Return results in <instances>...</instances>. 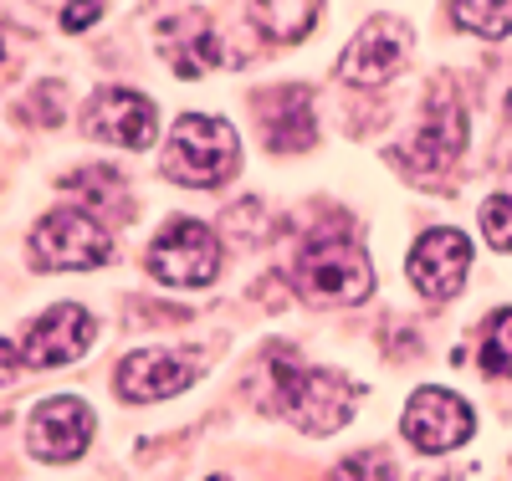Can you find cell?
<instances>
[{
	"label": "cell",
	"mask_w": 512,
	"mask_h": 481,
	"mask_svg": "<svg viewBox=\"0 0 512 481\" xmlns=\"http://www.w3.org/2000/svg\"><path fill=\"white\" fill-rule=\"evenodd\" d=\"M405 62V26L390 21V16H374L354 41L344 62H338V77L354 82V87H384Z\"/></svg>",
	"instance_id": "cell-12"
},
{
	"label": "cell",
	"mask_w": 512,
	"mask_h": 481,
	"mask_svg": "<svg viewBox=\"0 0 512 481\" xmlns=\"http://www.w3.org/2000/svg\"><path fill=\"white\" fill-rule=\"evenodd\" d=\"M210 481H226V476H210Z\"/></svg>",
	"instance_id": "cell-25"
},
{
	"label": "cell",
	"mask_w": 512,
	"mask_h": 481,
	"mask_svg": "<svg viewBox=\"0 0 512 481\" xmlns=\"http://www.w3.org/2000/svg\"><path fill=\"white\" fill-rule=\"evenodd\" d=\"M323 11V0H251V21L272 41H303Z\"/></svg>",
	"instance_id": "cell-16"
},
{
	"label": "cell",
	"mask_w": 512,
	"mask_h": 481,
	"mask_svg": "<svg viewBox=\"0 0 512 481\" xmlns=\"http://www.w3.org/2000/svg\"><path fill=\"white\" fill-rule=\"evenodd\" d=\"M21 369H26V359L16 354V348H11L6 338H0V384H11V379H16Z\"/></svg>",
	"instance_id": "cell-23"
},
{
	"label": "cell",
	"mask_w": 512,
	"mask_h": 481,
	"mask_svg": "<svg viewBox=\"0 0 512 481\" xmlns=\"http://www.w3.org/2000/svg\"><path fill=\"white\" fill-rule=\"evenodd\" d=\"M328 481H395V461L384 451H359L349 461H338L328 471Z\"/></svg>",
	"instance_id": "cell-19"
},
{
	"label": "cell",
	"mask_w": 512,
	"mask_h": 481,
	"mask_svg": "<svg viewBox=\"0 0 512 481\" xmlns=\"http://www.w3.org/2000/svg\"><path fill=\"white\" fill-rule=\"evenodd\" d=\"M451 21L487 41L512 36V0H451Z\"/></svg>",
	"instance_id": "cell-17"
},
{
	"label": "cell",
	"mask_w": 512,
	"mask_h": 481,
	"mask_svg": "<svg viewBox=\"0 0 512 481\" xmlns=\"http://www.w3.org/2000/svg\"><path fill=\"white\" fill-rule=\"evenodd\" d=\"M482 236L497 251H512V195H492L482 205Z\"/></svg>",
	"instance_id": "cell-21"
},
{
	"label": "cell",
	"mask_w": 512,
	"mask_h": 481,
	"mask_svg": "<svg viewBox=\"0 0 512 481\" xmlns=\"http://www.w3.org/2000/svg\"><path fill=\"white\" fill-rule=\"evenodd\" d=\"M272 384H277V410L308 435H333L338 425L354 420L359 384L338 369H303L287 354L272 359Z\"/></svg>",
	"instance_id": "cell-1"
},
{
	"label": "cell",
	"mask_w": 512,
	"mask_h": 481,
	"mask_svg": "<svg viewBox=\"0 0 512 481\" xmlns=\"http://www.w3.org/2000/svg\"><path fill=\"white\" fill-rule=\"evenodd\" d=\"M98 16H103V0H72V6L62 11V26L67 31H88Z\"/></svg>",
	"instance_id": "cell-22"
},
{
	"label": "cell",
	"mask_w": 512,
	"mask_h": 481,
	"mask_svg": "<svg viewBox=\"0 0 512 481\" xmlns=\"http://www.w3.org/2000/svg\"><path fill=\"white\" fill-rule=\"evenodd\" d=\"M297 287L313 302H328V308H344V302H364L374 287L369 256L359 241L349 236H318L308 241L303 261H297Z\"/></svg>",
	"instance_id": "cell-3"
},
{
	"label": "cell",
	"mask_w": 512,
	"mask_h": 481,
	"mask_svg": "<svg viewBox=\"0 0 512 481\" xmlns=\"http://www.w3.org/2000/svg\"><path fill=\"white\" fill-rule=\"evenodd\" d=\"M113 256V236L88 210H52L31 231V261L47 272H88Z\"/></svg>",
	"instance_id": "cell-4"
},
{
	"label": "cell",
	"mask_w": 512,
	"mask_h": 481,
	"mask_svg": "<svg viewBox=\"0 0 512 481\" xmlns=\"http://www.w3.org/2000/svg\"><path fill=\"white\" fill-rule=\"evenodd\" d=\"M318 139V113H313V93L308 87H282L277 108L267 118V149L272 154H303Z\"/></svg>",
	"instance_id": "cell-15"
},
{
	"label": "cell",
	"mask_w": 512,
	"mask_h": 481,
	"mask_svg": "<svg viewBox=\"0 0 512 481\" xmlns=\"http://www.w3.org/2000/svg\"><path fill=\"white\" fill-rule=\"evenodd\" d=\"M241 164V139L226 118H210V113H190L175 123V134H169V149H164V174L180 185H221L231 180Z\"/></svg>",
	"instance_id": "cell-2"
},
{
	"label": "cell",
	"mask_w": 512,
	"mask_h": 481,
	"mask_svg": "<svg viewBox=\"0 0 512 481\" xmlns=\"http://www.w3.org/2000/svg\"><path fill=\"white\" fill-rule=\"evenodd\" d=\"M507 118H512V93H507Z\"/></svg>",
	"instance_id": "cell-24"
},
{
	"label": "cell",
	"mask_w": 512,
	"mask_h": 481,
	"mask_svg": "<svg viewBox=\"0 0 512 481\" xmlns=\"http://www.w3.org/2000/svg\"><path fill=\"white\" fill-rule=\"evenodd\" d=\"M461 144H466V113H461V103H456L451 87H436L431 108H425L420 139H415L400 159H405L410 174H436V169H446V164L461 154Z\"/></svg>",
	"instance_id": "cell-13"
},
{
	"label": "cell",
	"mask_w": 512,
	"mask_h": 481,
	"mask_svg": "<svg viewBox=\"0 0 512 481\" xmlns=\"http://www.w3.org/2000/svg\"><path fill=\"white\" fill-rule=\"evenodd\" d=\"M88 134L118 149H149L159 134V113L144 93H128V87H108L93 98L88 108Z\"/></svg>",
	"instance_id": "cell-11"
},
{
	"label": "cell",
	"mask_w": 512,
	"mask_h": 481,
	"mask_svg": "<svg viewBox=\"0 0 512 481\" xmlns=\"http://www.w3.org/2000/svg\"><path fill=\"white\" fill-rule=\"evenodd\" d=\"M477 364L482 374H512V308L492 313L487 328H482V343H477Z\"/></svg>",
	"instance_id": "cell-18"
},
{
	"label": "cell",
	"mask_w": 512,
	"mask_h": 481,
	"mask_svg": "<svg viewBox=\"0 0 512 481\" xmlns=\"http://www.w3.org/2000/svg\"><path fill=\"white\" fill-rule=\"evenodd\" d=\"M466 267H472V241H466L461 231H425L405 261V272L415 282L420 297H431V302H446L461 292L466 282Z\"/></svg>",
	"instance_id": "cell-8"
},
{
	"label": "cell",
	"mask_w": 512,
	"mask_h": 481,
	"mask_svg": "<svg viewBox=\"0 0 512 481\" xmlns=\"http://www.w3.org/2000/svg\"><path fill=\"white\" fill-rule=\"evenodd\" d=\"M154 36H159V57L175 67V77H205L221 62V41H216V31H210V21L200 11L164 16Z\"/></svg>",
	"instance_id": "cell-14"
},
{
	"label": "cell",
	"mask_w": 512,
	"mask_h": 481,
	"mask_svg": "<svg viewBox=\"0 0 512 481\" xmlns=\"http://www.w3.org/2000/svg\"><path fill=\"white\" fill-rule=\"evenodd\" d=\"M67 190L93 195V205H118L123 200V180H118L113 169H82V174H72V180H67Z\"/></svg>",
	"instance_id": "cell-20"
},
{
	"label": "cell",
	"mask_w": 512,
	"mask_h": 481,
	"mask_svg": "<svg viewBox=\"0 0 512 481\" xmlns=\"http://www.w3.org/2000/svg\"><path fill=\"white\" fill-rule=\"evenodd\" d=\"M93 333H98V328H93V313L62 302V308L41 313V318L26 328L21 359H26V369H62V364H72V359L88 354Z\"/></svg>",
	"instance_id": "cell-9"
},
{
	"label": "cell",
	"mask_w": 512,
	"mask_h": 481,
	"mask_svg": "<svg viewBox=\"0 0 512 481\" xmlns=\"http://www.w3.org/2000/svg\"><path fill=\"white\" fill-rule=\"evenodd\" d=\"M405 441L425 456H441V451H456L466 435L477 430V415L472 405H466L461 395H451V389H415L410 405H405Z\"/></svg>",
	"instance_id": "cell-6"
},
{
	"label": "cell",
	"mask_w": 512,
	"mask_h": 481,
	"mask_svg": "<svg viewBox=\"0 0 512 481\" xmlns=\"http://www.w3.org/2000/svg\"><path fill=\"white\" fill-rule=\"evenodd\" d=\"M93 441V410L77 395H52L31 410L26 446L36 461H77Z\"/></svg>",
	"instance_id": "cell-7"
},
{
	"label": "cell",
	"mask_w": 512,
	"mask_h": 481,
	"mask_svg": "<svg viewBox=\"0 0 512 481\" xmlns=\"http://www.w3.org/2000/svg\"><path fill=\"white\" fill-rule=\"evenodd\" d=\"M200 374L195 354H169V348H144V354H128L118 364V395L128 405H154L190 389Z\"/></svg>",
	"instance_id": "cell-10"
},
{
	"label": "cell",
	"mask_w": 512,
	"mask_h": 481,
	"mask_svg": "<svg viewBox=\"0 0 512 481\" xmlns=\"http://www.w3.org/2000/svg\"><path fill=\"white\" fill-rule=\"evenodd\" d=\"M149 272L164 287H205L221 272V246L200 221H169L149 246Z\"/></svg>",
	"instance_id": "cell-5"
}]
</instances>
